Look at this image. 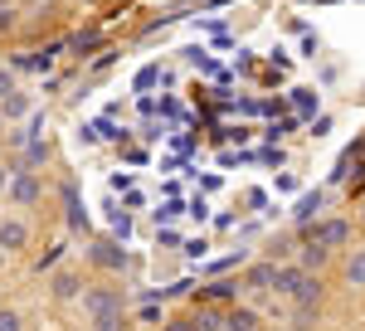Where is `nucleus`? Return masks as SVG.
<instances>
[{
  "instance_id": "39448f33",
  "label": "nucleus",
  "mask_w": 365,
  "mask_h": 331,
  "mask_svg": "<svg viewBox=\"0 0 365 331\" xmlns=\"http://www.w3.org/2000/svg\"><path fill=\"white\" fill-rule=\"evenodd\" d=\"M29 244V229L20 220H0V248L5 253H20V248Z\"/></svg>"
},
{
  "instance_id": "9d476101",
  "label": "nucleus",
  "mask_w": 365,
  "mask_h": 331,
  "mask_svg": "<svg viewBox=\"0 0 365 331\" xmlns=\"http://www.w3.org/2000/svg\"><path fill=\"white\" fill-rule=\"evenodd\" d=\"M54 297H58V302L78 297V277H73V273H58V277H54Z\"/></svg>"
},
{
  "instance_id": "6ab92c4d",
  "label": "nucleus",
  "mask_w": 365,
  "mask_h": 331,
  "mask_svg": "<svg viewBox=\"0 0 365 331\" xmlns=\"http://www.w3.org/2000/svg\"><path fill=\"white\" fill-rule=\"evenodd\" d=\"M5 180H10V170H5V166H0V190H5Z\"/></svg>"
},
{
  "instance_id": "1a4fd4ad",
  "label": "nucleus",
  "mask_w": 365,
  "mask_h": 331,
  "mask_svg": "<svg viewBox=\"0 0 365 331\" xmlns=\"http://www.w3.org/2000/svg\"><path fill=\"white\" fill-rule=\"evenodd\" d=\"M0 112H5V122H15V117L29 112V98L25 93H5V98H0Z\"/></svg>"
},
{
  "instance_id": "7ed1b4c3",
  "label": "nucleus",
  "mask_w": 365,
  "mask_h": 331,
  "mask_svg": "<svg viewBox=\"0 0 365 331\" xmlns=\"http://www.w3.org/2000/svg\"><path fill=\"white\" fill-rule=\"evenodd\" d=\"M10 195H15V205H34V200H39V175H34V170H15Z\"/></svg>"
},
{
  "instance_id": "9b49d317",
  "label": "nucleus",
  "mask_w": 365,
  "mask_h": 331,
  "mask_svg": "<svg viewBox=\"0 0 365 331\" xmlns=\"http://www.w3.org/2000/svg\"><path fill=\"white\" fill-rule=\"evenodd\" d=\"M346 282H351V287H365V248L346 263Z\"/></svg>"
},
{
  "instance_id": "f8f14e48",
  "label": "nucleus",
  "mask_w": 365,
  "mask_h": 331,
  "mask_svg": "<svg viewBox=\"0 0 365 331\" xmlns=\"http://www.w3.org/2000/svg\"><path fill=\"white\" fill-rule=\"evenodd\" d=\"M200 297H205V302H229V297H234V282H210Z\"/></svg>"
},
{
  "instance_id": "ddd939ff",
  "label": "nucleus",
  "mask_w": 365,
  "mask_h": 331,
  "mask_svg": "<svg viewBox=\"0 0 365 331\" xmlns=\"http://www.w3.org/2000/svg\"><path fill=\"white\" fill-rule=\"evenodd\" d=\"M327 253H331V248L307 244V253H302V268H322V263H327Z\"/></svg>"
},
{
  "instance_id": "aec40b11",
  "label": "nucleus",
  "mask_w": 365,
  "mask_h": 331,
  "mask_svg": "<svg viewBox=\"0 0 365 331\" xmlns=\"http://www.w3.org/2000/svg\"><path fill=\"white\" fill-rule=\"evenodd\" d=\"M0 127H5V112H0Z\"/></svg>"
},
{
  "instance_id": "2eb2a0df",
  "label": "nucleus",
  "mask_w": 365,
  "mask_h": 331,
  "mask_svg": "<svg viewBox=\"0 0 365 331\" xmlns=\"http://www.w3.org/2000/svg\"><path fill=\"white\" fill-rule=\"evenodd\" d=\"M73 49H78V54H83V49H98V34H78V39H73Z\"/></svg>"
},
{
  "instance_id": "dca6fc26",
  "label": "nucleus",
  "mask_w": 365,
  "mask_h": 331,
  "mask_svg": "<svg viewBox=\"0 0 365 331\" xmlns=\"http://www.w3.org/2000/svg\"><path fill=\"white\" fill-rule=\"evenodd\" d=\"M0 327H5V331H15V327H20V317H15V312H0Z\"/></svg>"
},
{
  "instance_id": "20e7f679",
  "label": "nucleus",
  "mask_w": 365,
  "mask_h": 331,
  "mask_svg": "<svg viewBox=\"0 0 365 331\" xmlns=\"http://www.w3.org/2000/svg\"><path fill=\"white\" fill-rule=\"evenodd\" d=\"M88 258H93L98 268H122V263H127V253H122L113 239H98V244L88 248Z\"/></svg>"
},
{
  "instance_id": "4468645a",
  "label": "nucleus",
  "mask_w": 365,
  "mask_h": 331,
  "mask_svg": "<svg viewBox=\"0 0 365 331\" xmlns=\"http://www.w3.org/2000/svg\"><path fill=\"white\" fill-rule=\"evenodd\" d=\"M229 327H258V317H253L249 307H234L229 312Z\"/></svg>"
},
{
  "instance_id": "f03ea898",
  "label": "nucleus",
  "mask_w": 365,
  "mask_h": 331,
  "mask_svg": "<svg viewBox=\"0 0 365 331\" xmlns=\"http://www.w3.org/2000/svg\"><path fill=\"white\" fill-rule=\"evenodd\" d=\"M307 239H312V244H322V248H341L346 239H351V224H346V220H322V224H312V229H307Z\"/></svg>"
},
{
  "instance_id": "6e6552de",
  "label": "nucleus",
  "mask_w": 365,
  "mask_h": 331,
  "mask_svg": "<svg viewBox=\"0 0 365 331\" xmlns=\"http://www.w3.org/2000/svg\"><path fill=\"white\" fill-rule=\"evenodd\" d=\"M244 287H278V263H258V268H249Z\"/></svg>"
},
{
  "instance_id": "0eeeda50",
  "label": "nucleus",
  "mask_w": 365,
  "mask_h": 331,
  "mask_svg": "<svg viewBox=\"0 0 365 331\" xmlns=\"http://www.w3.org/2000/svg\"><path fill=\"white\" fill-rule=\"evenodd\" d=\"M322 205H327V195H322V190H312V195H302V200H297V210H292V215H297L302 224H312L317 215H322Z\"/></svg>"
},
{
  "instance_id": "423d86ee",
  "label": "nucleus",
  "mask_w": 365,
  "mask_h": 331,
  "mask_svg": "<svg viewBox=\"0 0 365 331\" xmlns=\"http://www.w3.org/2000/svg\"><path fill=\"white\" fill-rule=\"evenodd\" d=\"M63 215H68L73 229H88V215H83V205H78V190L73 185H63Z\"/></svg>"
},
{
  "instance_id": "f257e3e1",
  "label": "nucleus",
  "mask_w": 365,
  "mask_h": 331,
  "mask_svg": "<svg viewBox=\"0 0 365 331\" xmlns=\"http://www.w3.org/2000/svg\"><path fill=\"white\" fill-rule=\"evenodd\" d=\"M83 307H88V317H93L98 327H117V322H122V297H117V292H103V287H98V292H83Z\"/></svg>"
},
{
  "instance_id": "f3484780",
  "label": "nucleus",
  "mask_w": 365,
  "mask_h": 331,
  "mask_svg": "<svg viewBox=\"0 0 365 331\" xmlns=\"http://www.w3.org/2000/svg\"><path fill=\"white\" fill-rule=\"evenodd\" d=\"M5 93H15V78H10V73L0 68V98H5Z\"/></svg>"
},
{
  "instance_id": "a211bd4d",
  "label": "nucleus",
  "mask_w": 365,
  "mask_h": 331,
  "mask_svg": "<svg viewBox=\"0 0 365 331\" xmlns=\"http://www.w3.org/2000/svg\"><path fill=\"white\" fill-rule=\"evenodd\" d=\"M15 25V20H10V10H0V29H10Z\"/></svg>"
}]
</instances>
